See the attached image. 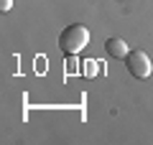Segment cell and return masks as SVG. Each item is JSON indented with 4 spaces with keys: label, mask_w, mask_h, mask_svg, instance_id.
<instances>
[{
    "label": "cell",
    "mask_w": 153,
    "mask_h": 145,
    "mask_svg": "<svg viewBox=\"0 0 153 145\" xmlns=\"http://www.w3.org/2000/svg\"><path fill=\"white\" fill-rule=\"evenodd\" d=\"M87 43H89V31L82 23H74V26L64 28L59 36V48L64 51V56H76Z\"/></svg>",
    "instance_id": "cell-1"
},
{
    "label": "cell",
    "mask_w": 153,
    "mask_h": 145,
    "mask_svg": "<svg viewBox=\"0 0 153 145\" xmlns=\"http://www.w3.org/2000/svg\"><path fill=\"white\" fill-rule=\"evenodd\" d=\"M125 61H128V71H130L135 79H148V76H151L153 64H151V59H148L146 51H140V48H133L130 54L125 56Z\"/></svg>",
    "instance_id": "cell-2"
},
{
    "label": "cell",
    "mask_w": 153,
    "mask_h": 145,
    "mask_svg": "<svg viewBox=\"0 0 153 145\" xmlns=\"http://www.w3.org/2000/svg\"><path fill=\"white\" fill-rule=\"evenodd\" d=\"M105 48H107V54L112 56V59H125L130 51H128V43L123 41V38H107L105 41Z\"/></svg>",
    "instance_id": "cell-3"
},
{
    "label": "cell",
    "mask_w": 153,
    "mask_h": 145,
    "mask_svg": "<svg viewBox=\"0 0 153 145\" xmlns=\"http://www.w3.org/2000/svg\"><path fill=\"white\" fill-rule=\"evenodd\" d=\"M82 74L87 76V79L97 76V61H84V66H82Z\"/></svg>",
    "instance_id": "cell-4"
},
{
    "label": "cell",
    "mask_w": 153,
    "mask_h": 145,
    "mask_svg": "<svg viewBox=\"0 0 153 145\" xmlns=\"http://www.w3.org/2000/svg\"><path fill=\"white\" fill-rule=\"evenodd\" d=\"M66 71H69V74H71V71H76V59H74V56L66 59Z\"/></svg>",
    "instance_id": "cell-5"
},
{
    "label": "cell",
    "mask_w": 153,
    "mask_h": 145,
    "mask_svg": "<svg viewBox=\"0 0 153 145\" xmlns=\"http://www.w3.org/2000/svg\"><path fill=\"white\" fill-rule=\"evenodd\" d=\"M10 8H13V0H0V10L3 13H8Z\"/></svg>",
    "instance_id": "cell-6"
}]
</instances>
